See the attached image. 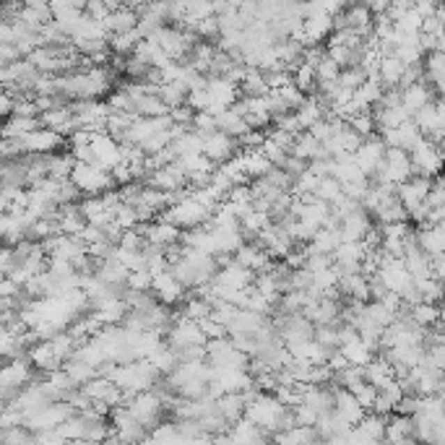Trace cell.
Listing matches in <instances>:
<instances>
[{
    "mask_svg": "<svg viewBox=\"0 0 445 445\" xmlns=\"http://www.w3.org/2000/svg\"><path fill=\"white\" fill-rule=\"evenodd\" d=\"M383 440H388V443H398V445L416 443L414 432H412V416L391 412V414L386 416V432H383Z\"/></svg>",
    "mask_w": 445,
    "mask_h": 445,
    "instance_id": "6",
    "label": "cell"
},
{
    "mask_svg": "<svg viewBox=\"0 0 445 445\" xmlns=\"http://www.w3.org/2000/svg\"><path fill=\"white\" fill-rule=\"evenodd\" d=\"M188 84L182 79H175V81H167V84H162L159 86V97H162V102L167 104L169 109L172 107H180V104H185V99H188Z\"/></svg>",
    "mask_w": 445,
    "mask_h": 445,
    "instance_id": "12",
    "label": "cell"
},
{
    "mask_svg": "<svg viewBox=\"0 0 445 445\" xmlns=\"http://www.w3.org/2000/svg\"><path fill=\"white\" fill-rule=\"evenodd\" d=\"M409 162H412V175H425V178L440 175V167H443V146H437V143H432L430 139L422 136L414 146L409 148Z\"/></svg>",
    "mask_w": 445,
    "mask_h": 445,
    "instance_id": "2",
    "label": "cell"
},
{
    "mask_svg": "<svg viewBox=\"0 0 445 445\" xmlns=\"http://www.w3.org/2000/svg\"><path fill=\"white\" fill-rule=\"evenodd\" d=\"M315 81H336V76H338V70H341V65H338L336 60H331L326 55V58L320 60V63H318L315 68Z\"/></svg>",
    "mask_w": 445,
    "mask_h": 445,
    "instance_id": "18",
    "label": "cell"
},
{
    "mask_svg": "<svg viewBox=\"0 0 445 445\" xmlns=\"http://www.w3.org/2000/svg\"><path fill=\"white\" fill-rule=\"evenodd\" d=\"M338 352L346 357V362L349 365H359V367H365L373 357H375V352L367 346V341H362V338H354V341H349V344L344 346H338Z\"/></svg>",
    "mask_w": 445,
    "mask_h": 445,
    "instance_id": "13",
    "label": "cell"
},
{
    "mask_svg": "<svg viewBox=\"0 0 445 445\" xmlns=\"http://www.w3.org/2000/svg\"><path fill=\"white\" fill-rule=\"evenodd\" d=\"M344 190H341V182H338L334 175H326V178L318 180L315 190H313V196L320 198V201H326V203H334L338 196H341Z\"/></svg>",
    "mask_w": 445,
    "mask_h": 445,
    "instance_id": "15",
    "label": "cell"
},
{
    "mask_svg": "<svg viewBox=\"0 0 445 445\" xmlns=\"http://www.w3.org/2000/svg\"><path fill=\"white\" fill-rule=\"evenodd\" d=\"M289 154H295V157L305 159V162H310V159H323L328 157L326 146L320 143L318 139H313L307 130H299L295 136V141H292V148H289Z\"/></svg>",
    "mask_w": 445,
    "mask_h": 445,
    "instance_id": "8",
    "label": "cell"
},
{
    "mask_svg": "<svg viewBox=\"0 0 445 445\" xmlns=\"http://www.w3.org/2000/svg\"><path fill=\"white\" fill-rule=\"evenodd\" d=\"M151 292H154V297H157L162 305H169V307H178L180 302H182V297L188 295V289L172 276L169 268L151 276Z\"/></svg>",
    "mask_w": 445,
    "mask_h": 445,
    "instance_id": "4",
    "label": "cell"
},
{
    "mask_svg": "<svg viewBox=\"0 0 445 445\" xmlns=\"http://www.w3.org/2000/svg\"><path fill=\"white\" fill-rule=\"evenodd\" d=\"M237 141L227 136V133H221V130H214V133H208L203 136V143H201V154L211 162V164H224L227 159H232L237 154Z\"/></svg>",
    "mask_w": 445,
    "mask_h": 445,
    "instance_id": "3",
    "label": "cell"
},
{
    "mask_svg": "<svg viewBox=\"0 0 445 445\" xmlns=\"http://www.w3.org/2000/svg\"><path fill=\"white\" fill-rule=\"evenodd\" d=\"M362 373H365V380L370 383V386L380 388V386H386L388 380L393 377V367L383 359V354H375L365 367H362Z\"/></svg>",
    "mask_w": 445,
    "mask_h": 445,
    "instance_id": "10",
    "label": "cell"
},
{
    "mask_svg": "<svg viewBox=\"0 0 445 445\" xmlns=\"http://www.w3.org/2000/svg\"><path fill=\"white\" fill-rule=\"evenodd\" d=\"M68 180L84 193V196H97L102 190L115 188V182H112L107 169L97 167V164H91V162H76L73 169H70Z\"/></svg>",
    "mask_w": 445,
    "mask_h": 445,
    "instance_id": "1",
    "label": "cell"
},
{
    "mask_svg": "<svg viewBox=\"0 0 445 445\" xmlns=\"http://www.w3.org/2000/svg\"><path fill=\"white\" fill-rule=\"evenodd\" d=\"M383 154H386V143L380 141L377 133H373V136L359 141V146L352 151V159H354V164L362 169L365 175H370V172L383 162Z\"/></svg>",
    "mask_w": 445,
    "mask_h": 445,
    "instance_id": "5",
    "label": "cell"
},
{
    "mask_svg": "<svg viewBox=\"0 0 445 445\" xmlns=\"http://www.w3.org/2000/svg\"><path fill=\"white\" fill-rule=\"evenodd\" d=\"M416 245L427 256H440L445 250V227L443 224H422L416 227Z\"/></svg>",
    "mask_w": 445,
    "mask_h": 445,
    "instance_id": "7",
    "label": "cell"
},
{
    "mask_svg": "<svg viewBox=\"0 0 445 445\" xmlns=\"http://www.w3.org/2000/svg\"><path fill=\"white\" fill-rule=\"evenodd\" d=\"M128 289H151V274L146 268H136V271H128V279H125Z\"/></svg>",
    "mask_w": 445,
    "mask_h": 445,
    "instance_id": "19",
    "label": "cell"
},
{
    "mask_svg": "<svg viewBox=\"0 0 445 445\" xmlns=\"http://www.w3.org/2000/svg\"><path fill=\"white\" fill-rule=\"evenodd\" d=\"M214 404H217V412L224 416L227 425H232V422H237V419L245 416V398H242V393L227 391V393L217 396Z\"/></svg>",
    "mask_w": 445,
    "mask_h": 445,
    "instance_id": "9",
    "label": "cell"
},
{
    "mask_svg": "<svg viewBox=\"0 0 445 445\" xmlns=\"http://www.w3.org/2000/svg\"><path fill=\"white\" fill-rule=\"evenodd\" d=\"M375 393H377V388L370 386L367 380H362V383H357V386L352 388V396H354L357 404L362 406L365 412H370V406H373V401H375Z\"/></svg>",
    "mask_w": 445,
    "mask_h": 445,
    "instance_id": "17",
    "label": "cell"
},
{
    "mask_svg": "<svg viewBox=\"0 0 445 445\" xmlns=\"http://www.w3.org/2000/svg\"><path fill=\"white\" fill-rule=\"evenodd\" d=\"M365 79H367V68H365V65H346V68L338 70V76H336L338 86H344V89H352V91H354Z\"/></svg>",
    "mask_w": 445,
    "mask_h": 445,
    "instance_id": "16",
    "label": "cell"
},
{
    "mask_svg": "<svg viewBox=\"0 0 445 445\" xmlns=\"http://www.w3.org/2000/svg\"><path fill=\"white\" fill-rule=\"evenodd\" d=\"M214 120H217V130L227 133V136H232V139H237L240 133H245V130H247L242 115H237L235 109H229V107L214 112Z\"/></svg>",
    "mask_w": 445,
    "mask_h": 445,
    "instance_id": "11",
    "label": "cell"
},
{
    "mask_svg": "<svg viewBox=\"0 0 445 445\" xmlns=\"http://www.w3.org/2000/svg\"><path fill=\"white\" fill-rule=\"evenodd\" d=\"M409 315L414 318L422 328L432 326V323H440L443 320V310L437 302H416V305L409 307Z\"/></svg>",
    "mask_w": 445,
    "mask_h": 445,
    "instance_id": "14",
    "label": "cell"
}]
</instances>
